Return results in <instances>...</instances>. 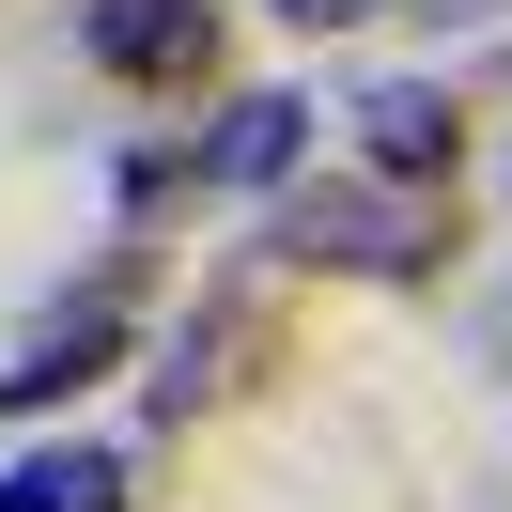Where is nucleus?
I'll return each instance as SVG.
<instances>
[{
  "mask_svg": "<svg viewBox=\"0 0 512 512\" xmlns=\"http://www.w3.org/2000/svg\"><path fill=\"white\" fill-rule=\"evenodd\" d=\"M295 233H311V264H357V280H404L419 264V202H373V187H311Z\"/></svg>",
  "mask_w": 512,
  "mask_h": 512,
  "instance_id": "1",
  "label": "nucleus"
},
{
  "mask_svg": "<svg viewBox=\"0 0 512 512\" xmlns=\"http://www.w3.org/2000/svg\"><path fill=\"white\" fill-rule=\"evenodd\" d=\"M78 47L109 78H171V63H202V0H78Z\"/></svg>",
  "mask_w": 512,
  "mask_h": 512,
  "instance_id": "2",
  "label": "nucleus"
},
{
  "mask_svg": "<svg viewBox=\"0 0 512 512\" xmlns=\"http://www.w3.org/2000/svg\"><path fill=\"white\" fill-rule=\"evenodd\" d=\"M109 357H125V311H109V295H94V311H63V326H32V342L0 357V404L32 419V404H63L78 373H109Z\"/></svg>",
  "mask_w": 512,
  "mask_h": 512,
  "instance_id": "3",
  "label": "nucleus"
},
{
  "mask_svg": "<svg viewBox=\"0 0 512 512\" xmlns=\"http://www.w3.org/2000/svg\"><path fill=\"white\" fill-rule=\"evenodd\" d=\"M295 140H311V109H295V94H249L218 140H202V171H218V187H280V171H295Z\"/></svg>",
  "mask_w": 512,
  "mask_h": 512,
  "instance_id": "4",
  "label": "nucleus"
},
{
  "mask_svg": "<svg viewBox=\"0 0 512 512\" xmlns=\"http://www.w3.org/2000/svg\"><path fill=\"white\" fill-rule=\"evenodd\" d=\"M0 512H109V450H32L0 481Z\"/></svg>",
  "mask_w": 512,
  "mask_h": 512,
  "instance_id": "5",
  "label": "nucleus"
},
{
  "mask_svg": "<svg viewBox=\"0 0 512 512\" xmlns=\"http://www.w3.org/2000/svg\"><path fill=\"white\" fill-rule=\"evenodd\" d=\"M357 125H373V156H388V171H435V156H450V94H373Z\"/></svg>",
  "mask_w": 512,
  "mask_h": 512,
  "instance_id": "6",
  "label": "nucleus"
},
{
  "mask_svg": "<svg viewBox=\"0 0 512 512\" xmlns=\"http://www.w3.org/2000/svg\"><path fill=\"white\" fill-rule=\"evenodd\" d=\"M280 16H295V32H342V16H373V0H280Z\"/></svg>",
  "mask_w": 512,
  "mask_h": 512,
  "instance_id": "7",
  "label": "nucleus"
},
{
  "mask_svg": "<svg viewBox=\"0 0 512 512\" xmlns=\"http://www.w3.org/2000/svg\"><path fill=\"white\" fill-rule=\"evenodd\" d=\"M497 342H512V311H497Z\"/></svg>",
  "mask_w": 512,
  "mask_h": 512,
  "instance_id": "8",
  "label": "nucleus"
}]
</instances>
